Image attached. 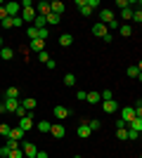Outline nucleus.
<instances>
[{
    "label": "nucleus",
    "instance_id": "nucleus-1",
    "mask_svg": "<svg viewBox=\"0 0 142 158\" xmlns=\"http://www.w3.org/2000/svg\"><path fill=\"white\" fill-rule=\"evenodd\" d=\"M36 123H33V111H26V116L19 120V130H24V132H28L31 127H33Z\"/></svg>",
    "mask_w": 142,
    "mask_h": 158
},
{
    "label": "nucleus",
    "instance_id": "nucleus-2",
    "mask_svg": "<svg viewBox=\"0 0 142 158\" xmlns=\"http://www.w3.org/2000/svg\"><path fill=\"white\" fill-rule=\"evenodd\" d=\"M21 151H24V156H26V158H36V153H38V149H36V144H31V142H26V144H21Z\"/></svg>",
    "mask_w": 142,
    "mask_h": 158
},
{
    "label": "nucleus",
    "instance_id": "nucleus-3",
    "mask_svg": "<svg viewBox=\"0 0 142 158\" xmlns=\"http://www.w3.org/2000/svg\"><path fill=\"white\" fill-rule=\"evenodd\" d=\"M19 2H7L5 5V12H7V17H19Z\"/></svg>",
    "mask_w": 142,
    "mask_h": 158
},
{
    "label": "nucleus",
    "instance_id": "nucleus-4",
    "mask_svg": "<svg viewBox=\"0 0 142 158\" xmlns=\"http://www.w3.org/2000/svg\"><path fill=\"white\" fill-rule=\"evenodd\" d=\"M111 19H116L111 10H100V24H104V26H107V24H109Z\"/></svg>",
    "mask_w": 142,
    "mask_h": 158
},
{
    "label": "nucleus",
    "instance_id": "nucleus-5",
    "mask_svg": "<svg viewBox=\"0 0 142 158\" xmlns=\"http://www.w3.org/2000/svg\"><path fill=\"white\" fill-rule=\"evenodd\" d=\"M50 135H52V137H57V139H62L64 135H67V130H64L59 123H52V127H50Z\"/></svg>",
    "mask_w": 142,
    "mask_h": 158
},
{
    "label": "nucleus",
    "instance_id": "nucleus-6",
    "mask_svg": "<svg viewBox=\"0 0 142 158\" xmlns=\"http://www.w3.org/2000/svg\"><path fill=\"white\" fill-rule=\"evenodd\" d=\"M133 118H135V111H133V106H123V111H121V120L130 123Z\"/></svg>",
    "mask_w": 142,
    "mask_h": 158
},
{
    "label": "nucleus",
    "instance_id": "nucleus-7",
    "mask_svg": "<svg viewBox=\"0 0 142 158\" xmlns=\"http://www.w3.org/2000/svg\"><path fill=\"white\" fill-rule=\"evenodd\" d=\"M36 14H38V17H47V14H50V2H45V0H43V2H38Z\"/></svg>",
    "mask_w": 142,
    "mask_h": 158
},
{
    "label": "nucleus",
    "instance_id": "nucleus-8",
    "mask_svg": "<svg viewBox=\"0 0 142 158\" xmlns=\"http://www.w3.org/2000/svg\"><path fill=\"white\" fill-rule=\"evenodd\" d=\"M19 104H21L19 99H5V113H14Z\"/></svg>",
    "mask_w": 142,
    "mask_h": 158
},
{
    "label": "nucleus",
    "instance_id": "nucleus-9",
    "mask_svg": "<svg viewBox=\"0 0 142 158\" xmlns=\"http://www.w3.org/2000/svg\"><path fill=\"white\" fill-rule=\"evenodd\" d=\"M107 26H104V24H100V21H97V24H95L93 26V35H97V38H104V35H107Z\"/></svg>",
    "mask_w": 142,
    "mask_h": 158
},
{
    "label": "nucleus",
    "instance_id": "nucleus-10",
    "mask_svg": "<svg viewBox=\"0 0 142 158\" xmlns=\"http://www.w3.org/2000/svg\"><path fill=\"white\" fill-rule=\"evenodd\" d=\"M67 116H71V111H69L67 106H54V118H57V120L67 118Z\"/></svg>",
    "mask_w": 142,
    "mask_h": 158
},
{
    "label": "nucleus",
    "instance_id": "nucleus-11",
    "mask_svg": "<svg viewBox=\"0 0 142 158\" xmlns=\"http://www.w3.org/2000/svg\"><path fill=\"white\" fill-rule=\"evenodd\" d=\"M76 7H78V12H81L83 17H90V14H93V10L85 5V0H76Z\"/></svg>",
    "mask_w": 142,
    "mask_h": 158
},
{
    "label": "nucleus",
    "instance_id": "nucleus-12",
    "mask_svg": "<svg viewBox=\"0 0 142 158\" xmlns=\"http://www.w3.org/2000/svg\"><path fill=\"white\" fill-rule=\"evenodd\" d=\"M76 135H78V137H81V139H85V137H90L93 132H90L88 123H81V125H78V130H76Z\"/></svg>",
    "mask_w": 142,
    "mask_h": 158
},
{
    "label": "nucleus",
    "instance_id": "nucleus-13",
    "mask_svg": "<svg viewBox=\"0 0 142 158\" xmlns=\"http://www.w3.org/2000/svg\"><path fill=\"white\" fill-rule=\"evenodd\" d=\"M19 17H21V21H33L36 19V10L33 7H31V10H21Z\"/></svg>",
    "mask_w": 142,
    "mask_h": 158
},
{
    "label": "nucleus",
    "instance_id": "nucleus-14",
    "mask_svg": "<svg viewBox=\"0 0 142 158\" xmlns=\"http://www.w3.org/2000/svg\"><path fill=\"white\" fill-rule=\"evenodd\" d=\"M126 127H128V130H135V132H142V118H137V116H135Z\"/></svg>",
    "mask_w": 142,
    "mask_h": 158
},
{
    "label": "nucleus",
    "instance_id": "nucleus-15",
    "mask_svg": "<svg viewBox=\"0 0 142 158\" xmlns=\"http://www.w3.org/2000/svg\"><path fill=\"white\" fill-rule=\"evenodd\" d=\"M128 76H130V78H142V64L128 66Z\"/></svg>",
    "mask_w": 142,
    "mask_h": 158
},
{
    "label": "nucleus",
    "instance_id": "nucleus-16",
    "mask_svg": "<svg viewBox=\"0 0 142 158\" xmlns=\"http://www.w3.org/2000/svg\"><path fill=\"white\" fill-rule=\"evenodd\" d=\"M71 43H74V35H71V33H62L59 35V45L62 47H69Z\"/></svg>",
    "mask_w": 142,
    "mask_h": 158
},
{
    "label": "nucleus",
    "instance_id": "nucleus-17",
    "mask_svg": "<svg viewBox=\"0 0 142 158\" xmlns=\"http://www.w3.org/2000/svg\"><path fill=\"white\" fill-rule=\"evenodd\" d=\"M102 109H104L107 113H114L116 109H118V102H114V99H109V102H104V104H102Z\"/></svg>",
    "mask_w": 142,
    "mask_h": 158
},
{
    "label": "nucleus",
    "instance_id": "nucleus-18",
    "mask_svg": "<svg viewBox=\"0 0 142 158\" xmlns=\"http://www.w3.org/2000/svg\"><path fill=\"white\" fill-rule=\"evenodd\" d=\"M50 12L62 17V12H64V2H59V0H57V2H50Z\"/></svg>",
    "mask_w": 142,
    "mask_h": 158
},
{
    "label": "nucleus",
    "instance_id": "nucleus-19",
    "mask_svg": "<svg viewBox=\"0 0 142 158\" xmlns=\"http://www.w3.org/2000/svg\"><path fill=\"white\" fill-rule=\"evenodd\" d=\"M33 127H38V132H50V127H52V123L50 120H38Z\"/></svg>",
    "mask_w": 142,
    "mask_h": 158
},
{
    "label": "nucleus",
    "instance_id": "nucleus-20",
    "mask_svg": "<svg viewBox=\"0 0 142 158\" xmlns=\"http://www.w3.org/2000/svg\"><path fill=\"white\" fill-rule=\"evenodd\" d=\"M31 50H36V52H43V50H45V40H41V38L31 40Z\"/></svg>",
    "mask_w": 142,
    "mask_h": 158
},
{
    "label": "nucleus",
    "instance_id": "nucleus-21",
    "mask_svg": "<svg viewBox=\"0 0 142 158\" xmlns=\"http://www.w3.org/2000/svg\"><path fill=\"white\" fill-rule=\"evenodd\" d=\"M14 57V50H10V47H2V50H0V59L2 61H10Z\"/></svg>",
    "mask_w": 142,
    "mask_h": 158
},
{
    "label": "nucleus",
    "instance_id": "nucleus-22",
    "mask_svg": "<svg viewBox=\"0 0 142 158\" xmlns=\"http://www.w3.org/2000/svg\"><path fill=\"white\" fill-rule=\"evenodd\" d=\"M36 104H38V102H36L33 97H26V99H24V102H21V106H24L26 111H33V109H36Z\"/></svg>",
    "mask_w": 142,
    "mask_h": 158
},
{
    "label": "nucleus",
    "instance_id": "nucleus-23",
    "mask_svg": "<svg viewBox=\"0 0 142 158\" xmlns=\"http://www.w3.org/2000/svg\"><path fill=\"white\" fill-rule=\"evenodd\" d=\"M5 99H19V87H7L5 90Z\"/></svg>",
    "mask_w": 142,
    "mask_h": 158
},
{
    "label": "nucleus",
    "instance_id": "nucleus-24",
    "mask_svg": "<svg viewBox=\"0 0 142 158\" xmlns=\"http://www.w3.org/2000/svg\"><path fill=\"white\" fill-rule=\"evenodd\" d=\"M10 139H17V142H21V139H24V130H19V127H12V130H10Z\"/></svg>",
    "mask_w": 142,
    "mask_h": 158
},
{
    "label": "nucleus",
    "instance_id": "nucleus-25",
    "mask_svg": "<svg viewBox=\"0 0 142 158\" xmlns=\"http://www.w3.org/2000/svg\"><path fill=\"white\" fill-rule=\"evenodd\" d=\"M33 26H36V28H45V26H47L45 17H38V14H36V19H33Z\"/></svg>",
    "mask_w": 142,
    "mask_h": 158
},
{
    "label": "nucleus",
    "instance_id": "nucleus-26",
    "mask_svg": "<svg viewBox=\"0 0 142 158\" xmlns=\"http://www.w3.org/2000/svg\"><path fill=\"white\" fill-rule=\"evenodd\" d=\"M85 102H90V104H100V92H88Z\"/></svg>",
    "mask_w": 142,
    "mask_h": 158
},
{
    "label": "nucleus",
    "instance_id": "nucleus-27",
    "mask_svg": "<svg viewBox=\"0 0 142 158\" xmlns=\"http://www.w3.org/2000/svg\"><path fill=\"white\" fill-rule=\"evenodd\" d=\"M59 19H62L59 14H52V12L45 17V21H47V24H52V26H54V24H59Z\"/></svg>",
    "mask_w": 142,
    "mask_h": 158
},
{
    "label": "nucleus",
    "instance_id": "nucleus-28",
    "mask_svg": "<svg viewBox=\"0 0 142 158\" xmlns=\"http://www.w3.org/2000/svg\"><path fill=\"white\" fill-rule=\"evenodd\" d=\"M5 146H7V149H21V142H17V139H10V137H7Z\"/></svg>",
    "mask_w": 142,
    "mask_h": 158
},
{
    "label": "nucleus",
    "instance_id": "nucleus-29",
    "mask_svg": "<svg viewBox=\"0 0 142 158\" xmlns=\"http://www.w3.org/2000/svg\"><path fill=\"white\" fill-rule=\"evenodd\" d=\"M28 38H31V40H36V38H38V33H41V28H36V26H28Z\"/></svg>",
    "mask_w": 142,
    "mask_h": 158
},
{
    "label": "nucleus",
    "instance_id": "nucleus-30",
    "mask_svg": "<svg viewBox=\"0 0 142 158\" xmlns=\"http://www.w3.org/2000/svg\"><path fill=\"white\" fill-rule=\"evenodd\" d=\"M118 33H121V35H126V38H128L130 33H133V26H118Z\"/></svg>",
    "mask_w": 142,
    "mask_h": 158
},
{
    "label": "nucleus",
    "instance_id": "nucleus-31",
    "mask_svg": "<svg viewBox=\"0 0 142 158\" xmlns=\"http://www.w3.org/2000/svg\"><path fill=\"white\" fill-rule=\"evenodd\" d=\"M7 158H24V151H21V149H12Z\"/></svg>",
    "mask_w": 142,
    "mask_h": 158
},
{
    "label": "nucleus",
    "instance_id": "nucleus-32",
    "mask_svg": "<svg viewBox=\"0 0 142 158\" xmlns=\"http://www.w3.org/2000/svg\"><path fill=\"white\" fill-rule=\"evenodd\" d=\"M76 83V76L74 73H67V76H64V85H74Z\"/></svg>",
    "mask_w": 142,
    "mask_h": 158
},
{
    "label": "nucleus",
    "instance_id": "nucleus-33",
    "mask_svg": "<svg viewBox=\"0 0 142 158\" xmlns=\"http://www.w3.org/2000/svg\"><path fill=\"white\" fill-rule=\"evenodd\" d=\"M116 137H118V139H126V137H128V130H126V127H116Z\"/></svg>",
    "mask_w": 142,
    "mask_h": 158
},
{
    "label": "nucleus",
    "instance_id": "nucleus-34",
    "mask_svg": "<svg viewBox=\"0 0 142 158\" xmlns=\"http://www.w3.org/2000/svg\"><path fill=\"white\" fill-rule=\"evenodd\" d=\"M10 130H12V127L7 125V123H2V125H0V135H2V137H10Z\"/></svg>",
    "mask_w": 142,
    "mask_h": 158
},
{
    "label": "nucleus",
    "instance_id": "nucleus-35",
    "mask_svg": "<svg viewBox=\"0 0 142 158\" xmlns=\"http://www.w3.org/2000/svg\"><path fill=\"white\" fill-rule=\"evenodd\" d=\"M85 123H88L90 132H95V130H100V120H85Z\"/></svg>",
    "mask_w": 142,
    "mask_h": 158
},
{
    "label": "nucleus",
    "instance_id": "nucleus-36",
    "mask_svg": "<svg viewBox=\"0 0 142 158\" xmlns=\"http://www.w3.org/2000/svg\"><path fill=\"white\" fill-rule=\"evenodd\" d=\"M38 59H41V64H47V61H50V54L43 50V52H38Z\"/></svg>",
    "mask_w": 142,
    "mask_h": 158
},
{
    "label": "nucleus",
    "instance_id": "nucleus-37",
    "mask_svg": "<svg viewBox=\"0 0 142 158\" xmlns=\"http://www.w3.org/2000/svg\"><path fill=\"white\" fill-rule=\"evenodd\" d=\"M121 17H123V19H133V10H130V7L121 10Z\"/></svg>",
    "mask_w": 142,
    "mask_h": 158
},
{
    "label": "nucleus",
    "instance_id": "nucleus-38",
    "mask_svg": "<svg viewBox=\"0 0 142 158\" xmlns=\"http://www.w3.org/2000/svg\"><path fill=\"white\" fill-rule=\"evenodd\" d=\"M0 26L2 28H12V17H5V19L0 21Z\"/></svg>",
    "mask_w": 142,
    "mask_h": 158
},
{
    "label": "nucleus",
    "instance_id": "nucleus-39",
    "mask_svg": "<svg viewBox=\"0 0 142 158\" xmlns=\"http://www.w3.org/2000/svg\"><path fill=\"white\" fill-rule=\"evenodd\" d=\"M85 5H88L90 10H97V7H100V0H85Z\"/></svg>",
    "mask_w": 142,
    "mask_h": 158
},
{
    "label": "nucleus",
    "instance_id": "nucleus-40",
    "mask_svg": "<svg viewBox=\"0 0 142 158\" xmlns=\"http://www.w3.org/2000/svg\"><path fill=\"white\" fill-rule=\"evenodd\" d=\"M102 99H104V102H109V99H114V92H111V90H104V92H102Z\"/></svg>",
    "mask_w": 142,
    "mask_h": 158
},
{
    "label": "nucleus",
    "instance_id": "nucleus-41",
    "mask_svg": "<svg viewBox=\"0 0 142 158\" xmlns=\"http://www.w3.org/2000/svg\"><path fill=\"white\" fill-rule=\"evenodd\" d=\"M133 19H135V24L142 21V12H140V10H133Z\"/></svg>",
    "mask_w": 142,
    "mask_h": 158
},
{
    "label": "nucleus",
    "instance_id": "nucleus-42",
    "mask_svg": "<svg viewBox=\"0 0 142 158\" xmlns=\"http://www.w3.org/2000/svg\"><path fill=\"white\" fill-rule=\"evenodd\" d=\"M14 113H17V116H19V118H24V116H26V109H24V106H17V111H14Z\"/></svg>",
    "mask_w": 142,
    "mask_h": 158
},
{
    "label": "nucleus",
    "instance_id": "nucleus-43",
    "mask_svg": "<svg viewBox=\"0 0 142 158\" xmlns=\"http://www.w3.org/2000/svg\"><path fill=\"white\" fill-rule=\"evenodd\" d=\"M85 97H88V92H83V90L76 92V99H78V102H85Z\"/></svg>",
    "mask_w": 142,
    "mask_h": 158
},
{
    "label": "nucleus",
    "instance_id": "nucleus-44",
    "mask_svg": "<svg viewBox=\"0 0 142 158\" xmlns=\"http://www.w3.org/2000/svg\"><path fill=\"white\" fill-rule=\"evenodd\" d=\"M126 130H128V127H126ZM140 137V132H135V130H128V137L126 139H137Z\"/></svg>",
    "mask_w": 142,
    "mask_h": 158
},
{
    "label": "nucleus",
    "instance_id": "nucleus-45",
    "mask_svg": "<svg viewBox=\"0 0 142 158\" xmlns=\"http://www.w3.org/2000/svg\"><path fill=\"white\" fill-rule=\"evenodd\" d=\"M19 7H21V10H31V7H33V2H31V0H24Z\"/></svg>",
    "mask_w": 142,
    "mask_h": 158
},
{
    "label": "nucleus",
    "instance_id": "nucleus-46",
    "mask_svg": "<svg viewBox=\"0 0 142 158\" xmlns=\"http://www.w3.org/2000/svg\"><path fill=\"white\" fill-rule=\"evenodd\" d=\"M10 151H12V149H7V146H0V156H2V158L10 156Z\"/></svg>",
    "mask_w": 142,
    "mask_h": 158
},
{
    "label": "nucleus",
    "instance_id": "nucleus-47",
    "mask_svg": "<svg viewBox=\"0 0 142 158\" xmlns=\"http://www.w3.org/2000/svg\"><path fill=\"white\" fill-rule=\"evenodd\" d=\"M12 26H24V21H21V17H12Z\"/></svg>",
    "mask_w": 142,
    "mask_h": 158
},
{
    "label": "nucleus",
    "instance_id": "nucleus-48",
    "mask_svg": "<svg viewBox=\"0 0 142 158\" xmlns=\"http://www.w3.org/2000/svg\"><path fill=\"white\" fill-rule=\"evenodd\" d=\"M109 28H114V31H116V28H118V21H116V19H111V21L107 24V31H109Z\"/></svg>",
    "mask_w": 142,
    "mask_h": 158
},
{
    "label": "nucleus",
    "instance_id": "nucleus-49",
    "mask_svg": "<svg viewBox=\"0 0 142 158\" xmlns=\"http://www.w3.org/2000/svg\"><path fill=\"white\" fill-rule=\"evenodd\" d=\"M116 5L121 7V10H126V7H130V2H128V0H118V2H116Z\"/></svg>",
    "mask_w": 142,
    "mask_h": 158
},
{
    "label": "nucleus",
    "instance_id": "nucleus-50",
    "mask_svg": "<svg viewBox=\"0 0 142 158\" xmlns=\"http://www.w3.org/2000/svg\"><path fill=\"white\" fill-rule=\"evenodd\" d=\"M5 17H7V12H5V7H2V5H0V21H2V19H5Z\"/></svg>",
    "mask_w": 142,
    "mask_h": 158
},
{
    "label": "nucleus",
    "instance_id": "nucleus-51",
    "mask_svg": "<svg viewBox=\"0 0 142 158\" xmlns=\"http://www.w3.org/2000/svg\"><path fill=\"white\" fill-rule=\"evenodd\" d=\"M36 158H47V151H38V153H36Z\"/></svg>",
    "mask_w": 142,
    "mask_h": 158
},
{
    "label": "nucleus",
    "instance_id": "nucleus-52",
    "mask_svg": "<svg viewBox=\"0 0 142 158\" xmlns=\"http://www.w3.org/2000/svg\"><path fill=\"white\" fill-rule=\"evenodd\" d=\"M2 47H5V45H2V38H0V50H2Z\"/></svg>",
    "mask_w": 142,
    "mask_h": 158
},
{
    "label": "nucleus",
    "instance_id": "nucleus-53",
    "mask_svg": "<svg viewBox=\"0 0 142 158\" xmlns=\"http://www.w3.org/2000/svg\"><path fill=\"white\" fill-rule=\"evenodd\" d=\"M74 158H81V156H74Z\"/></svg>",
    "mask_w": 142,
    "mask_h": 158
}]
</instances>
